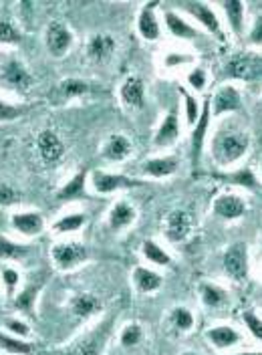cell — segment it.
<instances>
[{
  "mask_svg": "<svg viewBox=\"0 0 262 355\" xmlns=\"http://www.w3.org/2000/svg\"><path fill=\"white\" fill-rule=\"evenodd\" d=\"M0 81L6 85V87L15 89L19 93H24L28 89L33 87L35 79L33 75L28 73V69L22 65L19 59H10L2 65V71H0Z\"/></svg>",
  "mask_w": 262,
  "mask_h": 355,
  "instance_id": "cell-4",
  "label": "cell"
},
{
  "mask_svg": "<svg viewBox=\"0 0 262 355\" xmlns=\"http://www.w3.org/2000/svg\"><path fill=\"white\" fill-rule=\"evenodd\" d=\"M19 192L15 188H10L8 184H0V206H10L19 202Z\"/></svg>",
  "mask_w": 262,
  "mask_h": 355,
  "instance_id": "cell-45",
  "label": "cell"
},
{
  "mask_svg": "<svg viewBox=\"0 0 262 355\" xmlns=\"http://www.w3.org/2000/svg\"><path fill=\"white\" fill-rule=\"evenodd\" d=\"M19 279H21V275L15 270V268H2V281H4V285H6V291H8V295H12L15 293V288L19 287Z\"/></svg>",
  "mask_w": 262,
  "mask_h": 355,
  "instance_id": "cell-44",
  "label": "cell"
},
{
  "mask_svg": "<svg viewBox=\"0 0 262 355\" xmlns=\"http://www.w3.org/2000/svg\"><path fill=\"white\" fill-rule=\"evenodd\" d=\"M73 46V33L71 28L65 26L63 22L55 21L49 24L46 28V49L53 57L61 59L69 53V49Z\"/></svg>",
  "mask_w": 262,
  "mask_h": 355,
  "instance_id": "cell-5",
  "label": "cell"
},
{
  "mask_svg": "<svg viewBox=\"0 0 262 355\" xmlns=\"http://www.w3.org/2000/svg\"><path fill=\"white\" fill-rule=\"evenodd\" d=\"M37 148L39 154L46 164H57L63 155H65V144L61 141V137L51 130H43L37 137Z\"/></svg>",
  "mask_w": 262,
  "mask_h": 355,
  "instance_id": "cell-10",
  "label": "cell"
},
{
  "mask_svg": "<svg viewBox=\"0 0 262 355\" xmlns=\"http://www.w3.org/2000/svg\"><path fill=\"white\" fill-rule=\"evenodd\" d=\"M200 293H202L204 305L210 307V309H218V307H222V305L226 303V293L220 287H216V285L204 283V285L200 287Z\"/></svg>",
  "mask_w": 262,
  "mask_h": 355,
  "instance_id": "cell-31",
  "label": "cell"
},
{
  "mask_svg": "<svg viewBox=\"0 0 262 355\" xmlns=\"http://www.w3.org/2000/svg\"><path fill=\"white\" fill-rule=\"evenodd\" d=\"M242 321H244V325L248 327V331L252 333L259 341H262V321L252 313V311H246L244 315H242Z\"/></svg>",
  "mask_w": 262,
  "mask_h": 355,
  "instance_id": "cell-41",
  "label": "cell"
},
{
  "mask_svg": "<svg viewBox=\"0 0 262 355\" xmlns=\"http://www.w3.org/2000/svg\"><path fill=\"white\" fill-rule=\"evenodd\" d=\"M236 355H262L259 352H246V354H236Z\"/></svg>",
  "mask_w": 262,
  "mask_h": 355,
  "instance_id": "cell-48",
  "label": "cell"
},
{
  "mask_svg": "<svg viewBox=\"0 0 262 355\" xmlns=\"http://www.w3.org/2000/svg\"><path fill=\"white\" fill-rule=\"evenodd\" d=\"M4 329L10 335H15V337H21V339H26L30 335V327L24 321H21V319H6L4 321Z\"/></svg>",
  "mask_w": 262,
  "mask_h": 355,
  "instance_id": "cell-39",
  "label": "cell"
},
{
  "mask_svg": "<svg viewBox=\"0 0 262 355\" xmlns=\"http://www.w3.org/2000/svg\"><path fill=\"white\" fill-rule=\"evenodd\" d=\"M155 8H157V2L152 4H146L139 12V19H137V31L139 35L146 39V41H157L159 39V22L155 19Z\"/></svg>",
  "mask_w": 262,
  "mask_h": 355,
  "instance_id": "cell-16",
  "label": "cell"
},
{
  "mask_svg": "<svg viewBox=\"0 0 262 355\" xmlns=\"http://www.w3.org/2000/svg\"><path fill=\"white\" fill-rule=\"evenodd\" d=\"M226 75L230 79L254 81L262 77V57L256 53H246V51L236 53L226 63Z\"/></svg>",
  "mask_w": 262,
  "mask_h": 355,
  "instance_id": "cell-2",
  "label": "cell"
},
{
  "mask_svg": "<svg viewBox=\"0 0 262 355\" xmlns=\"http://www.w3.org/2000/svg\"><path fill=\"white\" fill-rule=\"evenodd\" d=\"M190 61H192V57H188V55H177V53H172V55H168L166 65L175 67V65H182V63H190Z\"/></svg>",
  "mask_w": 262,
  "mask_h": 355,
  "instance_id": "cell-47",
  "label": "cell"
},
{
  "mask_svg": "<svg viewBox=\"0 0 262 355\" xmlns=\"http://www.w3.org/2000/svg\"><path fill=\"white\" fill-rule=\"evenodd\" d=\"M21 43V31L10 21H0V44Z\"/></svg>",
  "mask_w": 262,
  "mask_h": 355,
  "instance_id": "cell-37",
  "label": "cell"
},
{
  "mask_svg": "<svg viewBox=\"0 0 262 355\" xmlns=\"http://www.w3.org/2000/svg\"><path fill=\"white\" fill-rule=\"evenodd\" d=\"M85 172H79L75 174L73 180H69V184H65L59 192H57V198L59 200H73L85 196Z\"/></svg>",
  "mask_w": 262,
  "mask_h": 355,
  "instance_id": "cell-29",
  "label": "cell"
},
{
  "mask_svg": "<svg viewBox=\"0 0 262 355\" xmlns=\"http://www.w3.org/2000/svg\"><path fill=\"white\" fill-rule=\"evenodd\" d=\"M133 283H135L137 291H141V293H153L161 287V277L150 268H146V266H137L133 270Z\"/></svg>",
  "mask_w": 262,
  "mask_h": 355,
  "instance_id": "cell-26",
  "label": "cell"
},
{
  "mask_svg": "<svg viewBox=\"0 0 262 355\" xmlns=\"http://www.w3.org/2000/svg\"><path fill=\"white\" fill-rule=\"evenodd\" d=\"M89 91H91V83L89 81H83V79H63L59 83L57 91H55V95L61 101H71V99L87 95Z\"/></svg>",
  "mask_w": 262,
  "mask_h": 355,
  "instance_id": "cell-23",
  "label": "cell"
},
{
  "mask_svg": "<svg viewBox=\"0 0 262 355\" xmlns=\"http://www.w3.org/2000/svg\"><path fill=\"white\" fill-rule=\"evenodd\" d=\"M182 355H198V354H194V352H186V354H182Z\"/></svg>",
  "mask_w": 262,
  "mask_h": 355,
  "instance_id": "cell-49",
  "label": "cell"
},
{
  "mask_svg": "<svg viewBox=\"0 0 262 355\" xmlns=\"http://www.w3.org/2000/svg\"><path fill=\"white\" fill-rule=\"evenodd\" d=\"M170 323L180 331H190L194 327V315H192V311L186 309V307H175L170 313Z\"/></svg>",
  "mask_w": 262,
  "mask_h": 355,
  "instance_id": "cell-35",
  "label": "cell"
},
{
  "mask_svg": "<svg viewBox=\"0 0 262 355\" xmlns=\"http://www.w3.org/2000/svg\"><path fill=\"white\" fill-rule=\"evenodd\" d=\"M10 224L17 232H21L24 236H37L44 228L43 216L39 212H17L10 216Z\"/></svg>",
  "mask_w": 262,
  "mask_h": 355,
  "instance_id": "cell-13",
  "label": "cell"
},
{
  "mask_svg": "<svg viewBox=\"0 0 262 355\" xmlns=\"http://www.w3.org/2000/svg\"><path fill=\"white\" fill-rule=\"evenodd\" d=\"M212 107H210V101H206L202 105V111H200V117H198V123L194 125V132H192V162L198 164L200 162V155H202V150H204V139H206V132H208V123H210V113Z\"/></svg>",
  "mask_w": 262,
  "mask_h": 355,
  "instance_id": "cell-14",
  "label": "cell"
},
{
  "mask_svg": "<svg viewBox=\"0 0 262 355\" xmlns=\"http://www.w3.org/2000/svg\"><path fill=\"white\" fill-rule=\"evenodd\" d=\"M206 337H208V341H210L214 347H218V349H228V347H232V345H236V343L241 341L238 331H234V329L228 327V325H220V327L208 329V331H206Z\"/></svg>",
  "mask_w": 262,
  "mask_h": 355,
  "instance_id": "cell-22",
  "label": "cell"
},
{
  "mask_svg": "<svg viewBox=\"0 0 262 355\" xmlns=\"http://www.w3.org/2000/svg\"><path fill=\"white\" fill-rule=\"evenodd\" d=\"M141 252H143V257L153 263V265H159V266H170L172 265V259H170V254L159 246L157 243H153V241H143V246H141Z\"/></svg>",
  "mask_w": 262,
  "mask_h": 355,
  "instance_id": "cell-30",
  "label": "cell"
},
{
  "mask_svg": "<svg viewBox=\"0 0 262 355\" xmlns=\"http://www.w3.org/2000/svg\"><path fill=\"white\" fill-rule=\"evenodd\" d=\"M28 252V248L24 244L12 243L4 236H0V259L2 261H19V259H24Z\"/></svg>",
  "mask_w": 262,
  "mask_h": 355,
  "instance_id": "cell-33",
  "label": "cell"
},
{
  "mask_svg": "<svg viewBox=\"0 0 262 355\" xmlns=\"http://www.w3.org/2000/svg\"><path fill=\"white\" fill-rule=\"evenodd\" d=\"M224 182H228V184H236V186H241V188H256L259 186V180L254 176V172L250 170V168H241V170H236V172H232V174H226V176H220Z\"/></svg>",
  "mask_w": 262,
  "mask_h": 355,
  "instance_id": "cell-32",
  "label": "cell"
},
{
  "mask_svg": "<svg viewBox=\"0 0 262 355\" xmlns=\"http://www.w3.org/2000/svg\"><path fill=\"white\" fill-rule=\"evenodd\" d=\"M131 150H133V146H131V141L125 135L113 133L103 146V157L110 159V162H121L131 154Z\"/></svg>",
  "mask_w": 262,
  "mask_h": 355,
  "instance_id": "cell-20",
  "label": "cell"
},
{
  "mask_svg": "<svg viewBox=\"0 0 262 355\" xmlns=\"http://www.w3.org/2000/svg\"><path fill=\"white\" fill-rule=\"evenodd\" d=\"M87 222V216L85 214H67L63 218L53 224L55 232H61V234H67V232H77L79 228H83Z\"/></svg>",
  "mask_w": 262,
  "mask_h": 355,
  "instance_id": "cell-34",
  "label": "cell"
},
{
  "mask_svg": "<svg viewBox=\"0 0 262 355\" xmlns=\"http://www.w3.org/2000/svg\"><path fill=\"white\" fill-rule=\"evenodd\" d=\"M164 230L170 243H182L192 230V216L186 210H174L168 214Z\"/></svg>",
  "mask_w": 262,
  "mask_h": 355,
  "instance_id": "cell-9",
  "label": "cell"
},
{
  "mask_svg": "<svg viewBox=\"0 0 262 355\" xmlns=\"http://www.w3.org/2000/svg\"><path fill=\"white\" fill-rule=\"evenodd\" d=\"M212 210L222 220H236L246 214V202L236 194H222L214 200Z\"/></svg>",
  "mask_w": 262,
  "mask_h": 355,
  "instance_id": "cell-11",
  "label": "cell"
},
{
  "mask_svg": "<svg viewBox=\"0 0 262 355\" xmlns=\"http://www.w3.org/2000/svg\"><path fill=\"white\" fill-rule=\"evenodd\" d=\"M224 270L236 279L242 281L248 272V248L244 243H234L226 252H224Z\"/></svg>",
  "mask_w": 262,
  "mask_h": 355,
  "instance_id": "cell-6",
  "label": "cell"
},
{
  "mask_svg": "<svg viewBox=\"0 0 262 355\" xmlns=\"http://www.w3.org/2000/svg\"><path fill=\"white\" fill-rule=\"evenodd\" d=\"M143 93H146V89H143V81L139 77H128L125 83L119 89L121 101L131 110L143 107Z\"/></svg>",
  "mask_w": 262,
  "mask_h": 355,
  "instance_id": "cell-18",
  "label": "cell"
},
{
  "mask_svg": "<svg viewBox=\"0 0 262 355\" xmlns=\"http://www.w3.org/2000/svg\"><path fill=\"white\" fill-rule=\"evenodd\" d=\"M0 349H4L6 354H12V355H30L35 352V347H33V343H28V341H24L21 337H15V335H4V333H0Z\"/></svg>",
  "mask_w": 262,
  "mask_h": 355,
  "instance_id": "cell-27",
  "label": "cell"
},
{
  "mask_svg": "<svg viewBox=\"0 0 262 355\" xmlns=\"http://www.w3.org/2000/svg\"><path fill=\"white\" fill-rule=\"evenodd\" d=\"M21 115H22L21 107L10 105V103H6V101H2V99H0V121H15V119H19Z\"/></svg>",
  "mask_w": 262,
  "mask_h": 355,
  "instance_id": "cell-43",
  "label": "cell"
},
{
  "mask_svg": "<svg viewBox=\"0 0 262 355\" xmlns=\"http://www.w3.org/2000/svg\"><path fill=\"white\" fill-rule=\"evenodd\" d=\"M177 170V159L174 155H161V157H152L141 164V172L152 178H168L175 174Z\"/></svg>",
  "mask_w": 262,
  "mask_h": 355,
  "instance_id": "cell-19",
  "label": "cell"
},
{
  "mask_svg": "<svg viewBox=\"0 0 262 355\" xmlns=\"http://www.w3.org/2000/svg\"><path fill=\"white\" fill-rule=\"evenodd\" d=\"M220 6L226 12V19H228L230 28L236 35H242V26H244V4L238 2V0H230V2H222Z\"/></svg>",
  "mask_w": 262,
  "mask_h": 355,
  "instance_id": "cell-28",
  "label": "cell"
},
{
  "mask_svg": "<svg viewBox=\"0 0 262 355\" xmlns=\"http://www.w3.org/2000/svg\"><path fill=\"white\" fill-rule=\"evenodd\" d=\"M91 184H93V190L99 192V194H111L115 190H121V188H133V186H139V182L130 180V178L121 176V174H110V172H93L91 178Z\"/></svg>",
  "mask_w": 262,
  "mask_h": 355,
  "instance_id": "cell-8",
  "label": "cell"
},
{
  "mask_svg": "<svg viewBox=\"0 0 262 355\" xmlns=\"http://www.w3.org/2000/svg\"><path fill=\"white\" fill-rule=\"evenodd\" d=\"M248 41L256 44V46H262V15L254 19V24H252V28L248 33Z\"/></svg>",
  "mask_w": 262,
  "mask_h": 355,
  "instance_id": "cell-46",
  "label": "cell"
},
{
  "mask_svg": "<svg viewBox=\"0 0 262 355\" xmlns=\"http://www.w3.org/2000/svg\"><path fill=\"white\" fill-rule=\"evenodd\" d=\"M101 309V301L95 297V295H89V293H81V295H75L71 299V311L81 317V319H87L91 315H95L97 311Z\"/></svg>",
  "mask_w": 262,
  "mask_h": 355,
  "instance_id": "cell-24",
  "label": "cell"
},
{
  "mask_svg": "<svg viewBox=\"0 0 262 355\" xmlns=\"http://www.w3.org/2000/svg\"><path fill=\"white\" fill-rule=\"evenodd\" d=\"M177 137H180V121H177L175 111H170V113L166 115V119L159 123L155 135H153V146H155V148L172 146Z\"/></svg>",
  "mask_w": 262,
  "mask_h": 355,
  "instance_id": "cell-17",
  "label": "cell"
},
{
  "mask_svg": "<svg viewBox=\"0 0 262 355\" xmlns=\"http://www.w3.org/2000/svg\"><path fill=\"white\" fill-rule=\"evenodd\" d=\"M184 101H186V121H188V125H196L198 123V117H200V105H198V101L192 97V95H188V93H184Z\"/></svg>",
  "mask_w": 262,
  "mask_h": 355,
  "instance_id": "cell-40",
  "label": "cell"
},
{
  "mask_svg": "<svg viewBox=\"0 0 262 355\" xmlns=\"http://www.w3.org/2000/svg\"><path fill=\"white\" fill-rule=\"evenodd\" d=\"M164 17H166V26H168L170 35H174L175 39L190 41V39H196L198 37L196 28H194L192 24H188V22L184 21V19H182L177 12H174V10H166Z\"/></svg>",
  "mask_w": 262,
  "mask_h": 355,
  "instance_id": "cell-21",
  "label": "cell"
},
{
  "mask_svg": "<svg viewBox=\"0 0 262 355\" xmlns=\"http://www.w3.org/2000/svg\"><path fill=\"white\" fill-rule=\"evenodd\" d=\"M115 51V39L107 33H99L95 37H91L87 43V57L95 63H103L107 61Z\"/></svg>",
  "mask_w": 262,
  "mask_h": 355,
  "instance_id": "cell-15",
  "label": "cell"
},
{
  "mask_svg": "<svg viewBox=\"0 0 262 355\" xmlns=\"http://www.w3.org/2000/svg\"><path fill=\"white\" fill-rule=\"evenodd\" d=\"M141 337H143V331H141V327L139 325H135V323H131L128 325L123 331H121V345L123 347H135L139 341H141Z\"/></svg>",
  "mask_w": 262,
  "mask_h": 355,
  "instance_id": "cell-38",
  "label": "cell"
},
{
  "mask_svg": "<svg viewBox=\"0 0 262 355\" xmlns=\"http://www.w3.org/2000/svg\"><path fill=\"white\" fill-rule=\"evenodd\" d=\"M210 107H212V115L220 117L224 113H234V111L242 110V97L238 93V89L234 85H224L220 87L212 101H210Z\"/></svg>",
  "mask_w": 262,
  "mask_h": 355,
  "instance_id": "cell-7",
  "label": "cell"
},
{
  "mask_svg": "<svg viewBox=\"0 0 262 355\" xmlns=\"http://www.w3.org/2000/svg\"><path fill=\"white\" fill-rule=\"evenodd\" d=\"M135 222V208L128 202H117L110 212V226L113 230H123Z\"/></svg>",
  "mask_w": 262,
  "mask_h": 355,
  "instance_id": "cell-25",
  "label": "cell"
},
{
  "mask_svg": "<svg viewBox=\"0 0 262 355\" xmlns=\"http://www.w3.org/2000/svg\"><path fill=\"white\" fill-rule=\"evenodd\" d=\"M248 146H250V139L246 133L238 130H228L216 135L212 152L220 166H230L248 152Z\"/></svg>",
  "mask_w": 262,
  "mask_h": 355,
  "instance_id": "cell-1",
  "label": "cell"
},
{
  "mask_svg": "<svg viewBox=\"0 0 262 355\" xmlns=\"http://www.w3.org/2000/svg\"><path fill=\"white\" fill-rule=\"evenodd\" d=\"M261 107H262V97H261Z\"/></svg>",
  "mask_w": 262,
  "mask_h": 355,
  "instance_id": "cell-50",
  "label": "cell"
},
{
  "mask_svg": "<svg viewBox=\"0 0 262 355\" xmlns=\"http://www.w3.org/2000/svg\"><path fill=\"white\" fill-rule=\"evenodd\" d=\"M184 10H188V12H190L206 31H210V33L216 35L218 39H224L218 17H216V12H214L208 4H204V2H186V4H184Z\"/></svg>",
  "mask_w": 262,
  "mask_h": 355,
  "instance_id": "cell-12",
  "label": "cell"
},
{
  "mask_svg": "<svg viewBox=\"0 0 262 355\" xmlns=\"http://www.w3.org/2000/svg\"><path fill=\"white\" fill-rule=\"evenodd\" d=\"M188 83H190V87L194 89V91H204L206 87V83H208V77H206V71L204 69H192L190 73H188Z\"/></svg>",
  "mask_w": 262,
  "mask_h": 355,
  "instance_id": "cell-42",
  "label": "cell"
},
{
  "mask_svg": "<svg viewBox=\"0 0 262 355\" xmlns=\"http://www.w3.org/2000/svg\"><path fill=\"white\" fill-rule=\"evenodd\" d=\"M69 355H101V341L95 335H89L85 339H81Z\"/></svg>",
  "mask_w": 262,
  "mask_h": 355,
  "instance_id": "cell-36",
  "label": "cell"
},
{
  "mask_svg": "<svg viewBox=\"0 0 262 355\" xmlns=\"http://www.w3.org/2000/svg\"><path fill=\"white\" fill-rule=\"evenodd\" d=\"M51 257L61 270H71L87 261L89 250L79 243H59L53 246Z\"/></svg>",
  "mask_w": 262,
  "mask_h": 355,
  "instance_id": "cell-3",
  "label": "cell"
}]
</instances>
